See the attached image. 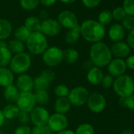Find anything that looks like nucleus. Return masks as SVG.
I'll list each match as a JSON object with an SVG mask.
<instances>
[{
  "instance_id": "nucleus-1",
  "label": "nucleus",
  "mask_w": 134,
  "mask_h": 134,
  "mask_svg": "<svg viewBox=\"0 0 134 134\" xmlns=\"http://www.w3.org/2000/svg\"><path fill=\"white\" fill-rule=\"evenodd\" d=\"M89 56L92 64L99 68L107 66L112 59L110 47L103 42L94 43L91 46L89 50Z\"/></svg>"
},
{
  "instance_id": "nucleus-2",
  "label": "nucleus",
  "mask_w": 134,
  "mask_h": 134,
  "mask_svg": "<svg viewBox=\"0 0 134 134\" xmlns=\"http://www.w3.org/2000/svg\"><path fill=\"white\" fill-rule=\"evenodd\" d=\"M80 26L81 36L88 42L92 43L100 42L106 35L105 26L96 21L86 20Z\"/></svg>"
},
{
  "instance_id": "nucleus-3",
  "label": "nucleus",
  "mask_w": 134,
  "mask_h": 134,
  "mask_svg": "<svg viewBox=\"0 0 134 134\" xmlns=\"http://www.w3.org/2000/svg\"><path fill=\"white\" fill-rule=\"evenodd\" d=\"M112 87L120 98H127L134 94V81L126 74L116 77Z\"/></svg>"
},
{
  "instance_id": "nucleus-4",
  "label": "nucleus",
  "mask_w": 134,
  "mask_h": 134,
  "mask_svg": "<svg viewBox=\"0 0 134 134\" xmlns=\"http://www.w3.org/2000/svg\"><path fill=\"white\" fill-rule=\"evenodd\" d=\"M26 47L31 54L40 55L48 47V41L41 32H32L26 41Z\"/></svg>"
},
{
  "instance_id": "nucleus-5",
  "label": "nucleus",
  "mask_w": 134,
  "mask_h": 134,
  "mask_svg": "<svg viewBox=\"0 0 134 134\" xmlns=\"http://www.w3.org/2000/svg\"><path fill=\"white\" fill-rule=\"evenodd\" d=\"M32 65V58L26 53H20L14 54L12 57L11 62L10 63V70L14 74L21 75L26 74V72L30 69Z\"/></svg>"
},
{
  "instance_id": "nucleus-6",
  "label": "nucleus",
  "mask_w": 134,
  "mask_h": 134,
  "mask_svg": "<svg viewBox=\"0 0 134 134\" xmlns=\"http://www.w3.org/2000/svg\"><path fill=\"white\" fill-rule=\"evenodd\" d=\"M42 60L47 66L55 67L63 61V51L56 46L47 47L42 54Z\"/></svg>"
},
{
  "instance_id": "nucleus-7",
  "label": "nucleus",
  "mask_w": 134,
  "mask_h": 134,
  "mask_svg": "<svg viewBox=\"0 0 134 134\" xmlns=\"http://www.w3.org/2000/svg\"><path fill=\"white\" fill-rule=\"evenodd\" d=\"M89 95L90 94L85 87L77 86L70 91L67 98L70 100L71 105L75 107H81L86 104Z\"/></svg>"
},
{
  "instance_id": "nucleus-8",
  "label": "nucleus",
  "mask_w": 134,
  "mask_h": 134,
  "mask_svg": "<svg viewBox=\"0 0 134 134\" xmlns=\"http://www.w3.org/2000/svg\"><path fill=\"white\" fill-rule=\"evenodd\" d=\"M87 107L92 113L98 114L104 110L107 106V99L104 96L99 92H93L89 95L87 100Z\"/></svg>"
},
{
  "instance_id": "nucleus-9",
  "label": "nucleus",
  "mask_w": 134,
  "mask_h": 134,
  "mask_svg": "<svg viewBox=\"0 0 134 134\" xmlns=\"http://www.w3.org/2000/svg\"><path fill=\"white\" fill-rule=\"evenodd\" d=\"M69 125V121L65 114L54 113L50 115L47 121V126L53 132H59L67 129Z\"/></svg>"
},
{
  "instance_id": "nucleus-10",
  "label": "nucleus",
  "mask_w": 134,
  "mask_h": 134,
  "mask_svg": "<svg viewBox=\"0 0 134 134\" xmlns=\"http://www.w3.org/2000/svg\"><path fill=\"white\" fill-rule=\"evenodd\" d=\"M16 105L20 110L30 113L36 106L34 93L32 92H20L18 99L16 101Z\"/></svg>"
},
{
  "instance_id": "nucleus-11",
  "label": "nucleus",
  "mask_w": 134,
  "mask_h": 134,
  "mask_svg": "<svg viewBox=\"0 0 134 134\" xmlns=\"http://www.w3.org/2000/svg\"><path fill=\"white\" fill-rule=\"evenodd\" d=\"M29 114L30 121L34 126H43L47 125L50 114L45 107L42 106H36Z\"/></svg>"
},
{
  "instance_id": "nucleus-12",
  "label": "nucleus",
  "mask_w": 134,
  "mask_h": 134,
  "mask_svg": "<svg viewBox=\"0 0 134 134\" xmlns=\"http://www.w3.org/2000/svg\"><path fill=\"white\" fill-rule=\"evenodd\" d=\"M62 26L57 20L47 18L41 21L40 32L46 36H55L61 32Z\"/></svg>"
},
{
  "instance_id": "nucleus-13",
  "label": "nucleus",
  "mask_w": 134,
  "mask_h": 134,
  "mask_svg": "<svg viewBox=\"0 0 134 134\" xmlns=\"http://www.w3.org/2000/svg\"><path fill=\"white\" fill-rule=\"evenodd\" d=\"M58 21L62 27L67 29H71L79 25L76 14L70 10H64L58 14Z\"/></svg>"
},
{
  "instance_id": "nucleus-14",
  "label": "nucleus",
  "mask_w": 134,
  "mask_h": 134,
  "mask_svg": "<svg viewBox=\"0 0 134 134\" xmlns=\"http://www.w3.org/2000/svg\"><path fill=\"white\" fill-rule=\"evenodd\" d=\"M126 65L124 59L121 58H114L107 65V70L110 76L113 77H118L125 74L126 71Z\"/></svg>"
},
{
  "instance_id": "nucleus-15",
  "label": "nucleus",
  "mask_w": 134,
  "mask_h": 134,
  "mask_svg": "<svg viewBox=\"0 0 134 134\" xmlns=\"http://www.w3.org/2000/svg\"><path fill=\"white\" fill-rule=\"evenodd\" d=\"M34 85V79L27 74L18 75L16 81V87L18 88L20 92H32Z\"/></svg>"
},
{
  "instance_id": "nucleus-16",
  "label": "nucleus",
  "mask_w": 134,
  "mask_h": 134,
  "mask_svg": "<svg viewBox=\"0 0 134 134\" xmlns=\"http://www.w3.org/2000/svg\"><path fill=\"white\" fill-rule=\"evenodd\" d=\"M110 49L111 54L116 57V58H121L123 59L124 58H127L130 54V47L127 44V43L120 41L114 43Z\"/></svg>"
},
{
  "instance_id": "nucleus-17",
  "label": "nucleus",
  "mask_w": 134,
  "mask_h": 134,
  "mask_svg": "<svg viewBox=\"0 0 134 134\" xmlns=\"http://www.w3.org/2000/svg\"><path fill=\"white\" fill-rule=\"evenodd\" d=\"M104 74L101 70V68L96 66H92L88 70L87 73V81L89 84L92 85H100Z\"/></svg>"
},
{
  "instance_id": "nucleus-18",
  "label": "nucleus",
  "mask_w": 134,
  "mask_h": 134,
  "mask_svg": "<svg viewBox=\"0 0 134 134\" xmlns=\"http://www.w3.org/2000/svg\"><path fill=\"white\" fill-rule=\"evenodd\" d=\"M125 29L120 24L112 25L108 31L109 39L114 43L122 41V40L125 37Z\"/></svg>"
},
{
  "instance_id": "nucleus-19",
  "label": "nucleus",
  "mask_w": 134,
  "mask_h": 134,
  "mask_svg": "<svg viewBox=\"0 0 134 134\" xmlns=\"http://www.w3.org/2000/svg\"><path fill=\"white\" fill-rule=\"evenodd\" d=\"M14 74L8 67H0V87L6 88L13 85Z\"/></svg>"
},
{
  "instance_id": "nucleus-20",
  "label": "nucleus",
  "mask_w": 134,
  "mask_h": 134,
  "mask_svg": "<svg viewBox=\"0 0 134 134\" xmlns=\"http://www.w3.org/2000/svg\"><path fill=\"white\" fill-rule=\"evenodd\" d=\"M71 103L67 97L58 98L54 104V108L56 113L65 114L68 113L71 109Z\"/></svg>"
},
{
  "instance_id": "nucleus-21",
  "label": "nucleus",
  "mask_w": 134,
  "mask_h": 134,
  "mask_svg": "<svg viewBox=\"0 0 134 134\" xmlns=\"http://www.w3.org/2000/svg\"><path fill=\"white\" fill-rule=\"evenodd\" d=\"M19 95H20V91L14 84L4 88L3 97L8 103H16Z\"/></svg>"
},
{
  "instance_id": "nucleus-22",
  "label": "nucleus",
  "mask_w": 134,
  "mask_h": 134,
  "mask_svg": "<svg viewBox=\"0 0 134 134\" xmlns=\"http://www.w3.org/2000/svg\"><path fill=\"white\" fill-rule=\"evenodd\" d=\"M81 37V26L77 25L74 28L69 29L65 36V40L67 44L74 45L75 44Z\"/></svg>"
},
{
  "instance_id": "nucleus-23",
  "label": "nucleus",
  "mask_w": 134,
  "mask_h": 134,
  "mask_svg": "<svg viewBox=\"0 0 134 134\" xmlns=\"http://www.w3.org/2000/svg\"><path fill=\"white\" fill-rule=\"evenodd\" d=\"M12 25L6 19H0V40H6L12 33Z\"/></svg>"
},
{
  "instance_id": "nucleus-24",
  "label": "nucleus",
  "mask_w": 134,
  "mask_h": 134,
  "mask_svg": "<svg viewBox=\"0 0 134 134\" xmlns=\"http://www.w3.org/2000/svg\"><path fill=\"white\" fill-rule=\"evenodd\" d=\"M31 32H40L41 29V21L40 19L35 16H30L27 18L25 21L24 25Z\"/></svg>"
},
{
  "instance_id": "nucleus-25",
  "label": "nucleus",
  "mask_w": 134,
  "mask_h": 134,
  "mask_svg": "<svg viewBox=\"0 0 134 134\" xmlns=\"http://www.w3.org/2000/svg\"><path fill=\"white\" fill-rule=\"evenodd\" d=\"M2 112L3 114V116L5 118V119H14V118H17L20 110L18 109V107H17L16 104L14 103H8L7 106H5L3 107V109L2 110Z\"/></svg>"
},
{
  "instance_id": "nucleus-26",
  "label": "nucleus",
  "mask_w": 134,
  "mask_h": 134,
  "mask_svg": "<svg viewBox=\"0 0 134 134\" xmlns=\"http://www.w3.org/2000/svg\"><path fill=\"white\" fill-rule=\"evenodd\" d=\"M79 58V53L74 48H66L63 51V61L66 63L73 65Z\"/></svg>"
},
{
  "instance_id": "nucleus-27",
  "label": "nucleus",
  "mask_w": 134,
  "mask_h": 134,
  "mask_svg": "<svg viewBox=\"0 0 134 134\" xmlns=\"http://www.w3.org/2000/svg\"><path fill=\"white\" fill-rule=\"evenodd\" d=\"M13 54L8 47L0 48V67H8L11 62Z\"/></svg>"
},
{
  "instance_id": "nucleus-28",
  "label": "nucleus",
  "mask_w": 134,
  "mask_h": 134,
  "mask_svg": "<svg viewBox=\"0 0 134 134\" xmlns=\"http://www.w3.org/2000/svg\"><path fill=\"white\" fill-rule=\"evenodd\" d=\"M8 49L10 51L12 54H18L25 52V47L23 42L18 40L16 39H14V40H11L8 43Z\"/></svg>"
},
{
  "instance_id": "nucleus-29",
  "label": "nucleus",
  "mask_w": 134,
  "mask_h": 134,
  "mask_svg": "<svg viewBox=\"0 0 134 134\" xmlns=\"http://www.w3.org/2000/svg\"><path fill=\"white\" fill-rule=\"evenodd\" d=\"M32 32L25 26L21 25L18 28H17L14 31V37L16 40H20L21 42H26L28 38L29 37L30 34Z\"/></svg>"
},
{
  "instance_id": "nucleus-30",
  "label": "nucleus",
  "mask_w": 134,
  "mask_h": 134,
  "mask_svg": "<svg viewBox=\"0 0 134 134\" xmlns=\"http://www.w3.org/2000/svg\"><path fill=\"white\" fill-rule=\"evenodd\" d=\"M34 97L36 104H39V106H43L48 103L49 102V94L47 91L40 90V91H36L34 93Z\"/></svg>"
},
{
  "instance_id": "nucleus-31",
  "label": "nucleus",
  "mask_w": 134,
  "mask_h": 134,
  "mask_svg": "<svg viewBox=\"0 0 134 134\" xmlns=\"http://www.w3.org/2000/svg\"><path fill=\"white\" fill-rule=\"evenodd\" d=\"M50 85H51V83H49L43 77L39 75L34 79L33 89H35V91H40V90L47 91L50 88Z\"/></svg>"
},
{
  "instance_id": "nucleus-32",
  "label": "nucleus",
  "mask_w": 134,
  "mask_h": 134,
  "mask_svg": "<svg viewBox=\"0 0 134 134\" xmlns=\"http://www.w3.org/2000/svg\"><path fill=\"white\" fill-rule=\"evenodd\" d=\"M112 20H113V17L111 12L107 10L100 12L98 16V22L103 26L110 24Z\"/></svg>"
},
{
  "instance_id": "nucleus-33",
  "label": "nucleus",
  "mask_w": 134,
  "mask_h": 134,
  "mask_svg": "<svg viewBox=\"0 0 134 134\" xmlns=\"http://www.w3.org/2000/svg\"><path fill=\"white\" fill-rule=\"evenodd\" d=\"M70 89L67 87L65 85L60 84L55 86L54 89V93L58 98H62V97H67L69 96Z\"/></svg>"
},
{
  "instance_id": "nucleus-34",
  "label": "nucleus",
  "mask_w": 134,
  "mask_h": 134,
  "mask_svg": "<svg viewBox=\"0 0 134 134\" xmlns=\"http://www.w3.org/2000/svg\"><path fill=\"white\" fill-rule=\"evenodd\" d=\"M75 134H95V129L91 124L82 123L77 128Z\"/></svg>"
},
{
  "instance_id": "nucleus-35",
  "label": "nucleus",
  "mask_w": 134,
  "mask_h": 134,
  "mask_svg": "<svg viewBox=\"0 0 134 134\" xmlns=\"http://www.w3.org/2000/svg\"><path fill=\"white\" fill-rule=\"evenodd\" d=\"M40 3V0H20V5L25 10H32L36 9Z\"/></svg>"
},
{
  "instance_id": "nucleus-36",
  "label": "nucleus",
  "mask_w": 134,
  "mask_h": 134,
  "mask_svg": "<svg viewBox=\"0 0 134 134\" xmlns=\"http://www.w3.org/2000/svg\"><path fill=\"white\" fill-rule=\"evenodd\" d=\"M119 104L121 107H125L129 110L134 111V94L127 98H120Z\"/></svg>"
},
{
  "instance_id": "nucleus-37",
  "label": "nucleus",
  "mask_w": 134,
  "mask_h": 134,
  "mask_svg": "<svg viewBox=\"0 0 134 134\" xmlns=\"http://www.w3.org/2000/svg\"><path fill=\"white\" fill-rule=\"evenodd\" d=\"M122 8L126 15L134 17V0H124Z\"/></svg>"
},
{
  "instance_id": "nucleus-38",
  "label": "nucleus",
  "mask_w": 134,
  "mask_h": 134,
  "mask_svg": "<svg viewBox=\"0 0 134 134\" xmlns=\"http://www.w3.org/2000/svg\"><path fill=\"white\" fill-rule=\"evenodd\" d=\"M122 21V27L124 29L132 31L134 29V17L126 15V17L121 21Z\"/></svg>"
},
{
  "instance_id": "nucleus-39",
  "label": "nucleus",
  "mask_w": 134,
  "mask_h": 134,
  "mask_svg": "<svg viewBox=\"0 0 134 134\" xmlns=\"http://www.w3.org/2000/svg\"><path fill=\"white\" fill-rule=\"evenodd\" d=\"M32 134H53V132L46 125L43 126H34L32 129Z\"/></svg>"
},
{
  "instance_id": "nucleus-40",
  "label": "nucleus",
  "mask_w": 134,
  "mask_h": 134,
  "mask_svg": "<svg viewBox=\"0 0 134 134\" xmlns=\"http://www.w3.org/2000/svg\"><path fill=\"white\" fill-rule=\"evenodd\" d=\"M112 17L113 19H115L117 21H122L125 17L126 14L122 7H117L112 11Z\"/></svg>"
},
{
  "instance_id": "nucleus-41",
  "label": "nucleus",
  "mask_w": 134,
  "mask_h": 134,
  "mask_svg": "<svg viewBox=\"0 0 134 134\" xmlns=\"http://www.w3.org/2000/svg\"><path fill=\"white\" fill-rule=\"evenodd\" d=\"M40 76L43 77L49 83H51L55 78V73L51 69H45L41 72Z\"/></svg>"
},
{
  "instance_id": "nucleus-42",
  "label": "nucleus",
  "mask_w": 134,
  "mask_h": 134,
  "mask_svg": "<svg viewBox=\"0 0 134 134\" xmlns=\"http://www.w3.org/2000/svg\"><path fill=\"white\" fill-rule=\"evenodd\" d=\"M114 77L112 76H110V74H107V75H104L103 77V80L100 83V85H102V87L103 88H110V87L113 86V84H114Z\"/></svg>"
},
{
  "instance_id": "nucleus-43",
  "label": "nucleus",
  "mask_w": 134,
  "mask_h": 134,
  "mask_svg": "<svg viewBox=\"0 0 134 134\" xmlns=\"http://www.w3.org/2000/svg\"><path fill=\"white\" fill-rule=\"evenodd\" d=\"M17 118L21 125H26L30 121V114L25 111L20 110Z\"/></svg>"
},
{
  "instance_id": "nucleus-44",
  "label": "nucleus",
  "mask_w": 134,
  "mask_h": 134,
  "mask_svg": "<svg viewBox=\"0 0 134 134\" xmlns=\"http://www.w3.org/2000/svg\"><path fill=\"white\" fill-rule=\"evenodd\" d=\"M14 134H32V129L27 125H21L15 129Z\"/></svg>"
},
{
  "instance_id": "nucleus-45",
  "label": "nucleus",
  "mask_w": 134,
  "mask_h": 134,
  "mask_svg": "<svg viewBox=\"0 0 134 134\" xmlns=\"http://www.w3.org/2000/svg\"><path fill=\"white\" fill-rule=\"evenodd\" d=\"M83 4L88 8L96 7L101 2V0H81Z\"/></svg>"
},
{
  "instance_id": "nucleus-46",
  "label": "nucleus",
  "mask_w": 134,
  "mask_h": 134,
  "mask_svg": "<svg viewBox=\"0 0 134 134\" xmlns=\"http://www.w3.org/2000/svg\"><path fill=\"white\" fill-rule=\"evenodd\" d=\"M125 62L127 68L134 70V55H129Z\"/></svg>"
},
{
  "instance_id": "nucleus-47",
  "label": "nucleus",
  "mask_w": 134,
  "mask_h": 134,
  "mask_svg": "<svg viewBox=\"0 0 134 134\" xmlns=\"http://www.w3.org/2000/svg\"><path fill=\"white\" fill-rule=\"evenodd\" d=\"M127 44L132 49H134V29L130 31L127 38Z\"/></svg>"
},
{
  "instance_id": "nucleus-48",
  "label": "nucleus",
  "mask_w": 134,
  "mask_h": 134,
  "mask_svg": "<svg viewBox=\"0 0 134 134\" xmlns=\"http://www.w3.org/2000/svg\"><path fill=\"white\" fill-rule=\"evenodd\" d=\"M57 0H40V3L45 7H51L53 6L55 3H56Z\"/></svg>"
},
{
  "instance_id": "nucleus-49",
  "label": "nucleus",
  "mask_w": 134,
  "mask_h": 134,
  "mask_svg": "<svg viewBox=\"0 0 134 134\" xmlns=\"http://www.w3.org/2000/svg\"><path fill=\"white\" fill-rule=\"evenodd\" d=\"M56 134H75V132L73 131V130H70V129H66L65 130H62L59 132H57Z\"/></svg>"
},
{
  "instance_id": "nucleus-50",
  "label": "nucleus",
  "mask_w": 134,
  "mask_h": 134,
  "mask_svg": "<svg viewBox=\"0 0 134 134\" xmlns=\"http://www.w3.org/2000/svg\"><path fill=\"white\" fill-rule=\"evenodd\" d=\"M4 121H5V118L3 116L2 110H0V128L3 126V125L4 124Z\"/></svg>"
},
{
  "instance_id": "nucleus-51",
  "label": "nucleus",
  "mask_w": 134,
  "mask_h": 134,
  "mask_svg": "<svg viewBox=\"0 0 134 134\" xmlns=\"http://www.w3.org/2000/svg\"><path fill=\"white\" fill-rule=\"evenodd\" d=\"M58 1H60L65 4H71V3H74V2H76L77 0H58Z\"/></svg>"
},
{
  "instance_id": "nucleus-52",
  "label": "nucleus",
  "mask_w": 134,
  "mask_h": 134,
  "mask_svg": "<svg viewBox=\"0 0 134 134\" xmlns=\"http://www.w3.org/2000/svg\"><path fill=\"white\" fill-rule=\"evenodd\" d=\"M2 47H8V43L6 40H0V48Z\"/></svg>"
},
{
  "instance_id": "nucleus-53",
  "label": "nucleus",
  "mask_w": 134,
  "mask_h": 134,
  "mask_svg": "<svg viewBox=\"0 0 134 134\" xmlns=\"http://www.w3.org/2000/svg\"><path fill=\"white\" fill-rule=\"evenodd\" d=\"M40 18H43V21H44V20H46V19H47V17H48V15H47V14L46 13V12H44V11H43V12H41L40 13Z\"/></svg>"
},
{
  "instance_id": "nucleus-54",
  "label": "nucleus",
  "mask_w": 134,
  "mask_h": 134,
  "mask_svg": "<svg viewBox=\"0 0 134 134\" xmlns=\"http://www.w3.org/2000/svg\"><path fill=\"white\" fill-rule=\"evenodd\" d=\"M121 134H134V132L130 129H125L124 131H122Z\"/></svg>"
},
{
  "instance_id": "nucleus-55",
  "label": "nucleus",
  "mask_w": 134,
  "mask_h": 134,
  "mask_svg": "<svg viewBox=\"0 0 134 134\" xmlns=\"http://www.w3.org/2000/svg\"><path fill=\"white\" fill-rule=\"evenodd\" d=\"M0 134H3V133H2V132H1V131H0Z\"/></svg>"
}]
</instances>
